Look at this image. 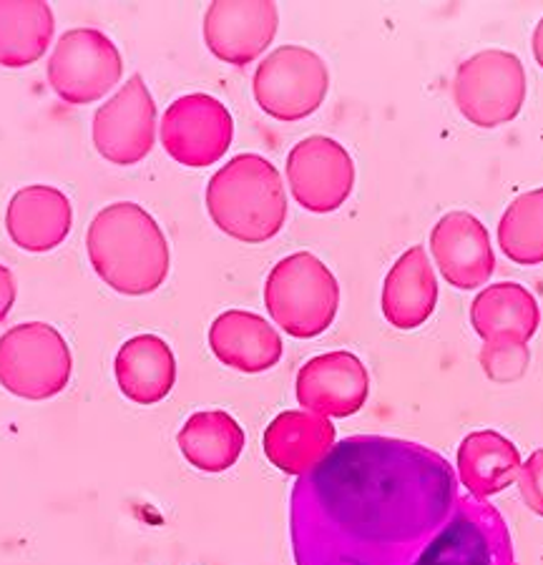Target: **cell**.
I'll list each match as a JSON object with an SVG mask.
<instances>
[{
  "label": "cell",
  "mask_w": 543,
  "mask_h": 565,
  "mask_svg": "<svg viewBox=\"0 0 543 565\" xmlns=\"http://www.w3.org/2000/svg\"><path fill=\"white\" fill-rule=\"evenodd\" d=\"M418 448L350 437L292 493L297 565H411L443 505H418Z\"/></svg>",
  "instance_id": "cell-1"
},
{
  "label": "cell",
  "mask_w": 543,
  "mask_h": 565,
  "mask_svg": "<svg viewBox=\"0 0 543 565\" xmlns=\"http://www.w3.org/2000/svg\"><path fill=\"white\" fill-rule=\"evenodd\" d=\"M91 267L126 297L157 291L169 275V244L147 209L134 202L108 204L86 234Z\"/></svg>",
  "instance_id": "cell-2"
},
{
  "label": "cell",
  "mask_w": 543,
  "mask_h": 565,
  "mask_svg": "<svg viewBox=\"0 0 543 565\" xmlns=\"http://www.w3.org/2000/svg\"><path fill=\"white\" fill-rule=\"evenodd\" d=\"M212 222L232 239L262 244L277 236L287 218V194L277 167L259 153H239L206 186Z\"/></svg>",
  "instance_id": "cell-3"
},
{
  "label": "cell",
  "mask_w": 543,
  "mask_h": 565,
  "mask_svg": "<svg viewBox=\"0 0 543 565\" xmlns=\"http://www.w3.org/2000/svg\"><path fill=\"white\" fill-rule=\"evenodd\" d=\"M265 305L279 330L297 340H312L328 332L338 317L340 285L322 259L297 252L272 267Z\"/></svg>",
  "instance_id": "cell-4"
},
{
  "label": "cell",
  "mask_w": 543,
  "mask_h": 565,
  "mask_svg": "<svg viewBox=\"0 0 543 565\" xmlns=\"http://www.w3.org/2000/svg\"><path fill=\"white\" fill-rule=\"evenodd\" d=\"M74 358L63 334L45 322L15 324L0 337V385L23 399H51L66 390Z\"/></svg>",
  "instance_id": "cell-5"
},
{
  "label": "cell",
  "mask_w": 543,
  "mask_h": 565,
  "mask_svg": "<svg viewBox=\"0 0 543 565\" xmlns=\"http://www.w3.org/2000/svg\"><path fill=\"white\" fill-rule=\"evenodd\" d=\"M453 102L478 129L511 124L526 102V68L511 51L476 53L456 71Z\"/></svg>",
  "instance_id": "cell-6"
},
{
  "label": "cell",
  "mask_w": 543,
  "mask_h": 565,
  "mask_svg": "<svg viewBox=\"0 0 543 565\" xmlns=\"http://www.w3.org/2000/svg\"><path fill=\"white\" fill-rule=\"evenodd\" d=\"M328 88V63L305 45H279L272 51L257 66L252 84L262 111L277 121L312 116L322 106Z\"/></svg>",
  "instance_id": "cell-7"
},
{
  "label": "cell",
  "mask_w": 543,
  "mask_h": 565,
  "mask_svg": "<svg viewBox=\"0 0 543 565\" xmlns=\"http://www.w3.org/2000/svg\"><path fill=\"white\" fill-rule=\"evenodd\" d=\"M121 53L106 33L74 29L58 39L49 61V84L66 104L86 106L119 84Z\"/></svg>",
  "instance_id": "cell-8"
},
{
  "label": "cell",
  "mask_w": 543,
  "mask_h": 565,
  "mask_svg": "<svg viewBox=\"0 0 543 565\" xmlns=\"http://www.w3.org/2000/svg\"><path fill=\"white\" fill-rule=\"evenodd\" d=\"M232 139L230 108L210 94L181 96L161 118V143L181 167H212L230 151Z\"/></svg>",
  "instance_id": "cell-9"
},
{
  "label": "cell",
  "mask_w": 543,
  "mask_h": 565,
  "mask_svg": "<svg viewBox=\"0 0 543 565\" xmlns=\"http://www.w3.org/2000/svg\"><path fill=\"white\" fill-rule=\"evenodd\" d=\"M96 151L116 167L143 161L157 141V104L141 76L129 78L94 116Z\"/></svg>",
  "instance_id": "cell-10"
},
{
  "label": "cell",
  "mask_w": 543,
  "mask_h": 565,
  "mask_svg": "<svg viewBox=\"0 0 543 565\" xmlns=\"http://www.w3.org/2000/svg\"><path fill=\"white\" fill-rule=\"evenodd\" d=\"M287 181L307 212L330 214L348 202L355 186V163L330 136H307L287 157Z\"/></svg>",
  "instance_id": "cell-11"
},
{
  "label": "cell",
  "mask_w": 543,
  "mask_h": 565,
  "mask_svg": "<svg viewBox=\"0 0 543 565\" xmlns=\"http://www.w3.org/2000/svg\"><path fill=\"white\" fill-rule=\"evenodd\" d=\"M411 565H515V561L501 515L476 500L473 508H460L446 531L425 545Z\"/></svg>",
  "instance_id": "cell-12"
},
{
  "label": "cell",
  "mask_w": 543,
  "mask_h": 565,
  "mask_svg": "<svg viewBox=\"0 0 543 565\" xmlns=\"http://www.w3.org/2000/svg\"><path fill=\"white\" fill-rule=\"evenodd\" d=\"M279 11L269 0H216L204 13V43L216 58L247 66L269 49Z\"/></svg>",
  "instance_id": "cell-13"
},
{
  "label": "cell",
  "mask_w": 543,
  "mask_h": 565,
  "mask_svg": "<svg viewBox=\"0 0 543 565\" xmlns=\"http://www.w3.org/2000/svg\"><path fill=\"white\" fill-rule=\"evenodd\" d=\"M297 403L322 417L360 413L370 395V375L358 354L338 350L307 360L297 372Z\"/></svg>",
  "instance_id": "cell-14"
},
{
  "label": "cell",
  "mask_w": 543,
  "mask_h": 565,
  "mask_svg": "<svg viewBox=\"0 0 543 565\" xmlns=\"http://www.w3.org/2000/svg\"><path fill=\"white\" fill-rule=\"evenodd\" d=\"M430 254L443 279L456 289L483 287L496 271L486 224L468 212H450L430 232Z\"/></svg>",
  "instance_id": "cell-15"
},
{
  "label": "cell",
  "mask_w": 543,
  "mask_h": 565,
  "mask_svg": "<svg viewBox=\"0 0 543 565\" xmlns=\"http://www.w3.org/2000/svg\"><path fill=\"white\" fill-rule=\"evenodd\" d=\"M334 440L338 433L328 417L307 409H285L267 425L262 448L277 470L302 478L328 458Z\"/></svg>",
  "instance_id": "cell-16"
},
{
  "label": "cell",
  "mask_w": 543,
  "mask_h": 565,
  "mask_svg": "<svg viewBox=\"0 0 543 565\" xmlns=\"http://www.w3.org/2000/svg\"><path fill=\"white\" fill-rule=\"evenodd\" d=\"M71 224L74 209L68 196L56 186L33 184L18 189L6 212V230L18 247L25 252H51L63 244Z\"/></svg>",
  "instance_id": "cell-17"
},
{
  "label": "cell",
  "mask_w": 543,
  "mask_h": 565,
  "mask_svg": "<svg viewBox=\"0 0 543 565\" xmlns=\"http://www.w3.org/2000/svg\"><path fill=\"white\" fill-rule=\"evenodd\" d=\"M210 348L226 367L257 375L283 360V337L265 317L244 309H230L210 327Z\"/></svg>",
  "instance_id": "cell-18"
},
{
  "label": "cell",
  "mask_w": 543,
  "mask_h": 565,
  "mask_svg": "<svg viewBox=\"0 0 543 565\" xmlns=\"http://www.w3.org/2000/svg\"><path fill=\"white\" fill-rule=\"evenodd\" d=\"M438 279L423 247L403 252L383 281V315L395 330H418L436 312Z\"/></svg>",
  "instance_id": "cell-19"
},
{
  "label": "cell",
  "mask_w": 543,
  "mask_h": 565,
  "mask_svg": "<svg viewBox=\"0 0 543 565\" xmlns=\"http://www.w3.org/2000/svg\"><path fill=\"white\" fill-rule=\"evenodd\" d=\"M470 324L483 342L529 344L539 332L541 309L536 297L519 281L488 285L470 305Z\"/></svg>",
  "instance_id": "cell-20"
},
{
  "label": "cell",
  "mask_w": 543,
  "mask_h": 565,
  "mask_svg": "<svg viewBox=\"0 0 543 565\" xmlns=\"http://www.w3.org/2000/svg\"><path fill=\"white\" fill-rule=\"evenodd\" d=\"M114 375L131 403L157 405L177 385V358L161 337L139 334L116 352Z\"/></svg>",
  "instance_id": "cell-21"
},
{
  "label": "cell",
  "mask_w": 543,
  "mask_h": 565,
  "mask_svg": "<svg viewBox=\"0 0 543 565\" xmlns=\"http://www.w3.org/2000/svg\"><path fill=\"white\" fill-rule=\"evenodd\" d=\"M521 462L519 448L496 430H476L458 445V476L473 500H486L513 486Z\"/></svg>",
  "instance_id": "cell-22"
},
{
  "label": "cell",
  "mask_w": 543,
  "mask_h": 565,
  "mask_svg": "<svg viewBox=\"0 0 543 565\" xmlns=\"http://www.w3.org/2000/svg\"><path fill=\"white\" fill-rule=\"evenodd\" d=\"M179 450L202 472H224L237 465L244 450L242 425L224 409L194 413L179 430Z\"/></svg>",
  "instance_id": "cell-23"
},
{
  "label": "cell",
  "mask_w": 543,
  "mask_h": 565,
  "mask_svg": "<svg viewBox=\"0 0 543 565\" xmlns=\"http://www.w3.org/2000/svg\"><path fill=\"white\" fill-rule=\"evenodd\" d=\"M56 15L43 0H0V66L25 68L49 51Z\"/></svg>",
  "instance_id": "cell-24"
},
{
  "label": "cell",
  "mask_w": 543,
  "mask_h": 565,
  "mask_svg": "<svg viewBox=\"0 0 543 565\" xmlns=\"http://www.w3.org/2000/svg\"><path fill=\"white\" fill-rule=\"evenodd\" d=\"M498 244L513 264H543V186L513 199L498 222Z\"/></svg>",
  "instance_id": "cell-25"
},
{
  "label": "cell",
  "mask_w": 543,
  "mask_h": 565,
  "mask_svg": "<svg viewBox=\"0 0 543 565\" xmlns=\"http://www.w3.org/2000/svg\"><path fill=\"white\" fill-rule=\"evenodd\" d=\"M478 362L486 372V377L496 385H511L526 375L531 350L521 342H483Z\"/></svg>",
  "instance_id": "cell-26"
},
{
  "label": "cell",
  "mask_w": 543,
  "mask_h": 565,
  "mask_svg": "<svg viewBox=\"0 0 543 565\" xmlns=\"http://www.w3.org/2000/svg\"><path fill=\"white\" fill-rule=\"evenodd\" d=\"M519 490L531 513L543 518V448L533 450L519 470Z\"/></svg>",
  "instance_id": "cell-27"
},
{
  "label": "cell",
  "mask_w": 543,
  "mask_h": 565,
  "mask_svg": "<svg viewBox=\"0 0 543 565\" xmlns=\"http://www.w3.org/2000/svg\"><path fill=\"white\" fill-rule=\"evenodd\" d=\"M15 295H18V287H15L13 271L0 264V322L11 315V309L15 305Z\"/></svg>",
  "instance_id": "cell-28"
},
{
  "label": "cell",
  "mask_w": 543,
  "mask_h": 565,
  "mask_svg": "<svg viewBox=\"0 0 543 565\" xmlns=\"http://www.w3.org/2000/svg\"><path fill=\"white\" fill-rule=\"evenodd\" d=\"M531 49H533V58H536V63H539V66L543 68V18L539 21L536 31H533Z\"/></svg>",
  "instance_id": "cell-29"
}]
</instances>
